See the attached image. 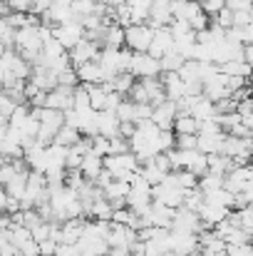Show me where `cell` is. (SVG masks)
<instances>
[{"instance_id":"obj_38","label":"cell","mask_w":253,"mask_h":256,"mask_svg":"<svg viewBox=\"0 0 253 256\" xmlns=\"http://www.w3.org/2000/svg\"><path fill=\"white\" fill-rule=\"evenodd\" d=\"M189 22H191V28H194V30L199 32V30H206V28H211L214 18H211V15H209L206 10H201V12H196V15H194V18H191Z\"/></svg>"},{"instance_id":"obj_29","label":"cell","mask_w":253,"mask_h":256,"mask_svg":"<svg viewBox=\"0 0 253 256\" xmlns=\"http://www.w3.org/2000/svg\"><path fill=\"white\" fill-rule=\"evenodd\" d=\"M204 204H206V192H201L199 186H196V189H186V199H184V206H186V209L201 212Z\"/></svg>"},{"instance_id":"obj_52","label":"cell","mask_w":253,"mask_h":256,"mask_svg":"<svg viewBox=\"0 0 253 256\" xmlns=\"http://www.w3.org/2000/svg\"><path fill=\"white\" fill-rule=\"evenodd\" d=\"M104 5H112V8H117V5H124V2H129V0H102Z\"/></svg>"},{"instance_id":"obj_56","label":"cell","mask_w":253,"mask_h":256,"mask_svg":"<svg viewBox=\"0 0 253 256\" xmlns=\"http://www.w3.org/2000/svg\"><path fill=\"white\" fill-rule=\"evenodd\" d=\"M251 18H253V5H251Z\"/></svg>"},{"instance_id":"obj_17","label":"cell","mask_w":253,"mask_h":256,"mask_svg":"<svg viewBox=\"0 0 253 256\" xmlns=\"http://www.w3.org/2000/svg\"><path fill=\"white\" fill-rule=\"evenodd\" d=\"M119 130H122V120L117 112H109V110H102L99 112V134L104 137H119Z\"/></svg>"},{"instance_id":"obj_12","label":"cell","mask_w":253,"mask_h":256,"mask_svg":"<svg viewBox=\"0 0 253 256\" xmlns=\"http://www.w3.org/2000/svg\"><path fill=\"white\" fill-rule=\"evenodd\" d=\"M25 162L30 164V170H37V172H45L47 170V147L40 144L37 140L30 142L25 147Z\"/></svg>"},{"instance_id":"obj_45","label":"cell","mask_w":253,"mask_h":256,"mask_svg":"<svg viewBox=\"0 0 253 256\" xmlns=\"http://www.w3.org/2000/svg\"><path fill=\"white\" fill-rule=\"evenodd\" d=\"M57 249H60V242H55L52 236L45 239V242H40V254L42 256H55L57 254Z\"/></svg>"},{"instance_id":"obj_24","label":"cell","mask_w":253,"mask_h":256,"mask_svg":"<svg viewBox=\"0 0 253 256\" xmlns=\"http://www.w3.org/2000/svg\"><path fill=\"white\" fill-rule=\"evenodd\" d=\"M234 170V160L224 152H216V154H209V172H216V174H229Z\"/></svg>"},{"instance_id":"obj_36","label":"cell","mask_w":253,"mask_h":256,"mask_svg":"<svg viewBox=\"0 0 253 256\" xmlns=\"http://www.w3.org/2000/svg\"><path fill=\"white\" fill-rule=\"evenodd\" d=\"M92 152H97L99 157H109L112 154V137H104V134L92 137Z\"/></svg>"},{"instance_id":"obj_26","label":"cell","mask_w":253,"mask_h":256,"mask_svg":"<svg viewBox=\"0 0 253 256\" xmlns=\"http://www.w3.org/2000/svg\"><path fill=\"white\" fill-rule=\"evenodd\" d=\"M87 92H89V104H92L97 112H102V110L107 107L109 90H107L104 85H87Z\"/></svg>"},{"instance_id":"obj_54","label":"cell","mask_w":253,"mask_h":256,"mask_svg":"<svg viewBox=\"0 0 253 256\" xmlns=\"http://www.w3.org/2000/svg\"><path fill=\"white\" fill-rule=\"evenodd\" d=\"M97 256H112V254H109V252H104V254H97Z\"/></svg>"},{"instance_id":"obj_8","label":"cell","mask_w":253,"mask_h":256,"mask_svg":"<svg viewBox=\"0 0 253 256\" xmlns=\"http://www.w3.org/2000/svg\"><path fill=\"white\" fill-rule=\"evenodd\" d=\"M176 50V40H174V32H171V28L164 25V28H157L154 30V40H152V48H149V52L154 55V58H164L167 52H174Z\"/></svg>"},{"instance_id":"obj_25","label":"cell","mask_w":253,"mask_h":256,"mask_svg":"<svg viewBox=\"0 0 253 256\" xmlns=\"http://www.w3.org/2000/svg\"><path fill=\"white\" fill-rule=\"evenodd\" d=\"M226 186V176L224 174H216V172H206L201 179H199V189L201 192H216V189H224Z\"/></svg>"},{"instance_id":"obj_28","label":"cell","mask_w":253,"mask_h":256,"mask_svg":"<svg viewBox=\"0 0 253 256\" xmlns=\"http://www.w3.org/2000/svg\"><path fill=\"white\" fill-rule=\"evenodd\" d=\"M221 72H226V75H244V78H251L253 68L246 62V60H231V62H224V65H221Z\"/></svg>"},{"instance_id":"obj_35","label":"cell","mask_w":253,"mask_h":256,"mask_svg":"<svg viewBox=\"0 0 253 256\" xmlns=\"http://www.w3.org/2000/svg\"><path fill=\"white\" fill-rule=\"evenodd\" d=\"M211 18H214V22H216V25H221L224 30H229V28H234V25H236V12H234L229 5H226L224 10H219L216 15H211Z\"/></svg>"},{"instance_id":"obj_6","label":"cell","mask_w":253,"mask_h":256,"mask_svg":"<svg viewBox=\"0 0 253 256\" xmlns=\"http://www.w3.org/2000/svg\"><path fill=\"white\" fill-rule=\"evenodd\" d=\"M45 107L62 110V112H70V110H75V87L57 85L55 90H50V92H47V102H45Z\"/></svg>"},{"instance_id":"obj_39","label":"cell","mask_w":253,"mask_h":256,"mask_svg":"<svg viewBox=\"0 0 253 256\" xmlns=\"http://www.w3.org/2000/svg\"><path fill=\"white\" fill-rule=\"evenodd\" d=\"M57 82L62 87H77L80 85V75H77L75 68H70V70H65V72H57Z\"/></svg>"},{"instance_id":"obj_40","label":"cell","mask_w":253,"mask_h":256,"mask_svg":"<svg viewBox=\"0 0 253 256\" xmlns=\"http://www.w3.org/2000/svg\"><path fill=\"white\" fill-rule=\"evenodd\" d=\"M179 150H199V134H176Z\"/></svg>"},{"instance_id":"obj_1","label":"cell","mask_w":253,"mask_h":256,"mask_svg":"<svg viewBox=\"0 0 253 256\" xmlns=\"http://www.w3.org/2000/svg\"><path fill=\"white\" fill-rule=\"evenodd\" d=\"M132 72H134L137 80H144V78H162V75H164L162 60L154 58L152 52H134Z\"/></svg>"},{"instance_id":"obj_16","label":"cell","mask_w":253,"mask_h":256,"mask_svg":"<svg viewBox=\"0 0 253 256\" xmlns=\"http://www.w3.org/2000/svg\"><path fill=\"white\" fill-rule=\"evenodd\" d=\"M102 48H114V50L127 48V28H122V25H117V22L107 25V30H104V40H102Z\"/></svg>"},{"instance_id":"obj_49","label":"cell","mask_w":253,"mask_h":256,"mask_svg":"<svg viewBox=\"0 0 253 256\" xmlns=\"http://www.w3.org/2000/svg\"><path fill=\"white\" fill-rule=\"evenodd\" d=\"M241 32H244V45H253V22L244 25Z\"/></svg>"},{"instance_id":"obj_48","label":"cell","mask_w":253,"mask_h":256,"mask_svg":"<svg viewBox=\"0 0 253 256\" xmlns=\"http://www.w3.org/2000/svg\"><path fill=\"white\" fill-rule=\"evenodd\" d=\"M134 132H137V122H122V130H119V134H122V137L132 140V137H134Z\"/></svg>"},{"instance_id":"obj_7","label":"cell","mask_w":253,"mask_h":256,"mask_svg":"<svg viewBox=\"0 0 253 256\" xmlns=\"http://www.w3.org/2000/svg\"><path fill=\"white\" fill-rule=\"evenodd\" d=\"M231 212H234L231 206H224V204H219V202L206 199V204L201 206L199 216H201V222H204V229H214V226H216L219 222H224Z\"/></svg>"},{"instance_id":"obj_23","label":"cell","mask_w":253,"mask_h":256,"mask_svg":"<svg viewBox=\"0 0 253 256\" xmlns=\"http://www.w3.org/2000/svg\"><path fill=\"white\" fill-rule=\"evenodd\" d=\"M114 212H117V209H114V204H112L107 196L92 202V206H89V216H92V219H107V222H112Z\"/></svg>"},{"instance_id":"obj_11","label":"cell","mask_w":253,"mask_h":256,"mask_svg":"<svg viewBox=\"0 0 253 256\" xmlns=\"http://www.w3.org/2000/svg\"><path fill=\"white\" fill-rule=\"evenodd\" d=\"M176 117H179V107H176V102H171V100L157 104V107H154V114H152V120H154L162 130H174Z\"/></svg>"},{"instance_id":"obj_58","label":"cell","mask_w":253,"mask_h":256,"mask_svg":"<svg viewBox=\"0 0 253 256\" xmlns=\"http://www.w3.org/2000/svg\"><path fill=\"white\" fill-rule=\"evenodd\" d=\"M199 2H204V0H199Z\"/></svg>"},{"instance_id":"obj_14","label":"cell","mask_w":253,"mask_h":256,"mask_svg":"<svg viewBox=\"0 0 253 256\" xmlns=\"http://www.w3.org/2000/svg\"><path fill=\"white\" fill-rule=\"evenodd\" d=\"M174 214H176V209H171V206L162 204V202H154V204H152V212H149V222H152V226L171 229Z\"/></svg>"},{"instance_id":"obj_37","label":"cell","mask_w":253,"mask_h":256,"mask_svg":"<svg viewBox=\"0 0 253 256\" xmlns=\"http://www.w3.org/2000/svg\"><path fill=\"white\" fill-rule=\"evenodd\" d=\"M15 110H17V102H15L7 92H2V94H0V120H2V122H7V120L12 117V112H15Z\"/></svg>"},{"instance_id":"obj_2","label":"cell","mask_w":253,"mask_h":256,"mask_svg":"<svg viewBox=\"0 0 253 256\" xmlns=\"http://www.w3.org/2000/svg\"><path fill=\"white\" fill-rule=\"evenodd\" d=\"M154 40V28L149 22L144 25H129L127 28V48L134 52H149Z\"/></svg>"},{"instance_id":"obj_44","label":"cell","mask_w":253,"mask_h":256,"mask_svg":"<svg viewBox=\"0 0 253 256\" xmlns=\"http://www.w3.org/2000/svg\"><path fill=\"white\" fill-rule=\"evenodd\" d=\"M20 254L22 256H42L40 254V242H37V239H27L25 244H20Z\"/></svg>"},{"instance_id":"obj_21","label":"cell","mask_w":253,"mask_h":256,"mask_svg":"<svg viewBox=\"0 0 253 256\" xmlns=\"http://www.w3.org/2000/svg\"><path fill=\"white\" fill-rule=\"evenodd\" d=\"M224 142H226V132L224 134H199V150L204 154L224 152Z\"/></svg>"},{"instance_id":"obj_57","label":"cell","mask_w":253,"mask_h":256,"mask_svg":"<svg viewBox=\"0 0 253 256\" xmlns=\"http://www.w3.org/2000/svg\"><path fill=\"white\" fill-rule=\"evenodd\" d=\"M251 87H253V75H251Z\"/></svg>"},{"instance_id":"obj_18","label":"cell","mask_w":253,"mask_h":256,"mask_svg":"<svg viewBox=\"0 0 253 256\" xmlns=\"http://www.w3.org/2000/svg\"><path fill=\"white\" fill-rule=\"evenodd\" d=\"M191 114H194L196 120L216 117V102L209 100L206 94H199V97H194V102H191Z\"/></svg>"},{"instance_id":"obj_43","label":"cell","mask_w":253,"mask_h":256,"mask_svg":"<svg viewBox=\"0 0 253 256\" xmlns=\"http://www.w3.org/2000/svg\"><path fill=\"white\" fill-rule=\"evenodd\" d=\"M251 85V78H244V75H229V90H231V94L234 92H239V90H244V87Z\"/></svg>"},{"instance_id":"obj_50","label":"cell","mask_w":253,"mask_h":256,"mask_svg":"<svg viewBox=\"0 0 253 256\" xmlns=\"http://www.w3.org/2000/svg\"><path fill=\"white\" fill-rule=\"evenodd\" d=\"M129 5H132V8H147V10H152L154 0H129Z\"/></svg>"},{"instance_id":"obj_32","label":"cell","mask_w":253,"mask_h":256,"mask_svg":"<svg viewBox=\"0 0 253 256\" xmlns=\"http://www.w3.org/2000/svg\"><path fill=\"white\" fill-rule=\"evenodd\" d=\"M179 75L184 78V82L201 80V62H199V60H186V62H184V68L179 70Z\"/></svg>"},{"instance_id":"obj_10","label":"cell","mask_w":253,"mask_h":256,"mask_svg":"<svg viewBox=\"0 0 253 256\" xmlns=\"http://www.w3.org/2000/svg\"><path fill=\"white\" fill-rule=\"evenodd\" d=\"M224 154L234 157H253V137H236V134H226L224 142Z\"/></svg>"},{"instance_id":"obj_33","label":"cell","mask_w":253,"mask_h":256,"mask_svg":"<svg viewBox=\"0 0 253 256\" xmlns=\"http://www.w3.org/2000/svg\"><path fill=\"white\" fill-rule=\"evenodd\" d=\"M199 134H224V127H221L219 114L216 117H209V120H199Z\"/></svg>"},{"instance_id":"obj_13","label":"cell","mask_w":253,"mask_h":256,"mask_svg":"<svg viewBox=\"0 0 253 256\" xmlns=\"http://www.w3.org/2000/svg\"><path fill=\"white\" fill-rule=\"evenodd\" d=\"M77 75H80V82L82 85H102L104 82V70L99 65V60H89L80 68H75Z\"/></svg>"},{"instance_id":"obj_20","label":"cell","mask_w":253,"mask_h":256,"mask_svg":"<svg viewBox=\"0 0 253 256\" xmlns=\"http://www.w3.org/2000/svg\"><path fill=\"white\" fill-rule=\"evenodd\" d=\"M80 170H82V174L87 176V179H92V182H94V179L104 172V157H99L97 152H87Z\"/></svg>"},{"instance_id":"obj_22","label":"cell","mask_w":253,"mask_h":256,"mask_svg":"<svg viewBox=\"0 0 253 256\" xmlns=\"http://www.w3.org/2000/svg\"><path fill=\"white\" fill-rule=\"evenodd\" d=\"M174 132L176 134H199V120L189 112H181L174 122Z\"/></svg>"},{"instance_id":"obj_42","label":"cell","mask_w":253,"mask_h":256,"mask_svg":"<svg viewBox=\"0 0 253 256\" xmlns=\"http://www.w3.org/2000/svg\"><path fill=\"white\" fill-rule=\"evenodd\" d=\"M226 256H253V242L251 244H229Z\"/></svg>"},{"instance_id":"obj_46","label":"cell","mask_w":253,"mask_h":256,"mask_svg":"<svg viewBox=\"0 0 253 256\" xmlns=\"http://www.w3.org/2000/svg\"><path fill=\"white\" fill-rule=\"evenodd\" d=\"M7 5L12 8V12H30L32 10V0H7Z\"/></svg>"},{"instance_id":"obj_53","label":"cell","mask_w":253,"mask_h":256,"mask_svg":"<svg viewBox=\"0 0 253 256\" xmlns=\"http://www.w3.org/2000/svg\"><path fill=\"white\" fill-rule=\"evenodd\" d=\"M194 256H211V254H206L204 249H199V252H196V254H194Z\"/></svg>"},{"instance_id":"obj_5","label":"cell","mask_w":253,"mask_h":256,"mask_svg":"<svg viewBox=\"0 0 253 256\" xmlns=\"http://www.w3.org/2000/svg\"><path fill=\"white\" fill-rule=\"evenodd\" d=\"M169 249L176 252V254H196L201 249V242H199V234H191V232H174L169 234Z\"/></svg>"},{"instance_id":"obj_41","label":"cell","mask_w":253,"mask_h":256,"mask_svg":"<svg viewBox=\"0 0 253 256\" xmlns=\"http://www.w3.org/2000/svg\"><path fill=\"white\" fill-rule=\"evenodd\" d=\"M129 100H134V102H149V92H147V87L142 80H137L134 87L129 90Z\"/></svg>"},{"instance_id":"obj_51","label":"cell","mask_w":253,"mask_h":256,"mask_svg":"<svg viewBox=\"0 0 253 256\" xmlns=\"http://www.w3.org/2000/svg\"><path fill=\"white\" fill-rule=\"evenodd\" d=\"M244 60L253 68V45H246V48H244Z\"/></svg>"},{"instance_id":"obj_27","label":"cell","mask_w":253,"mask_h":256,"mask_svg":"<svg viewBox=\"0 0 253 256\" xmlns=\"http://www.w3.org/2000/svg\"><path fill=\"white\" fill-rule=\"evenodd\" d=\"M84 134L77 130V127H72V124H65L60 132H57V137H55V142L57 144H65V147H75L80 140H82Z\"/></svg>"},{"instance_id":"obj_30","label":"cell","mask_w":253,"mask_h":256,"mask_svg":"<svg viewBox=\"0 0 253 256\" xmlns=\"http://www.w3.org/2000/svg\"><path fill=\"white\" fill-rule=\"evenodd\" d=\"M184 62H186V58H184L179 50H174V52H167V55L162 58V70H164V72H179V70L184 68Z\"/></svg>"},{"instance_id":"obj_15","label":"cell","mask_w":253,"mask_h":256,"mask_svg":"<svg viewBox=\"0 0 253 256\" xmlns=\"http://www.w3.org/2000/svg\"><path fill=\"white\" fill-rule=\"evenodd\" d=\"M162 82H164V90H167V97L171 102H179L184 94H186V82L179 72H164L162 75Z\"/></svg>"},{"instance_id":"obj_3","label":"cell","mask_w":253,"mask_h":256,"mask_svg":"<svg viewBox=\"0 0 253 256\" xmlns=\"http://www.w3.org/2000/svg\"><path fill=\"white\" fill-rule=\"evenodd\" d=\"M55 38H57L67 50H72V48H77L84 38H87V30H84V25L80 20H70V22L55 28Z\"/></svg>"},{"instance_id":"obj_34","label":"cell","mask_w":253,"mask_h":256,"mask_svg":"<svg viewBox=\"0 0 253 256\" xmlns=\"http://www.w3.org/2000/svg\"><path fill=\"white\" fill-rule=\"evenodd\" d=\"M199 174H194L191 170H176V182L181 189H196L199 186Z\"/></svg>"},{"instance_id":"obj_31","label":"cell","mask_w":253,"mask_h":256,"mask_svg":"<svg viewBox=\"0 0 253 256\" xmlns=\"http://www.w3.org/2000/svg\"><path fill=\"white\" fill-rule=\"evenodd\" d=\"M142 176H144L152 186H157V184H162V182L167 179V172L159 170L154 162H149V164H142Z\"/></svg>"},{"instance_id":"obj_9","label":"cell","mask_w":253,"mask_h":256,"mask_svg":"<svg viewBox=\"0 0 253 256\" xmlns=\"http://www.w3.org/2000/svg\"><path fill=\"white\" fill-rule=\"evenodd\" d=\"M99 52H102V45H99V42H94V40H89V38H84L77 48H72V50H70V58H72V65H75V68H80V65L89 62V60H97V58H99Z\"/></svg>"},{"instance_id":"obj_47","label":"cell","mask_w":253,"mask_h":256,"mask_svg":"<svg viewBox=\"0 0 253 256\" xmlns=\"http://www.w3.org/2000/svg\"><path fill=\"white\" fill-rule=\"evenodd\" d=\"M55 256H82V254H80L77 244H60V249H57Z\"/></svg>"},{"instance_id":"obj_55","label":"cell","mask_w":253,"mask_h":256,"mask_svg":"<svg viewBox=\"0 0 253 256\" xmlns=\"http://www.w3.org/2000/svg\"><path fill=\"white\" fill-rule=\"evenodd\" d=\"M176 256H194V254H176Z\"/></svg>"},{"instance_id":"obj_19","label":"cell","mask_w":253,"mask_h":256,"mask_svg":"<svg viewBox=\"0 0 253 256\" xmlns=\"http://www.w3.org/2000/svg\"><path fill=\"white\" fill-rule=\"evenodd\" d=\"M134 82H137L134 72H117L112 80H107V82H102V85L107 87L109 92H122V94H129V90L134 87Z\"/></svg>"},{"instance_id":"obj_4","label":"cell","mask_w":253,"mask_h":256,"mask_svg":"<svg viewBox=\"0 0 253 256\" xmlns=\"http://www.w3.org/2000/svg\"><path fill=\"white\" fill-rule=\"evenodd\" d=\"M174 232H191V234H201L204 232V222L199 216V212H191L186 206H179L176 214H174V224H171Z\"/></svg>"}]
</instances>
